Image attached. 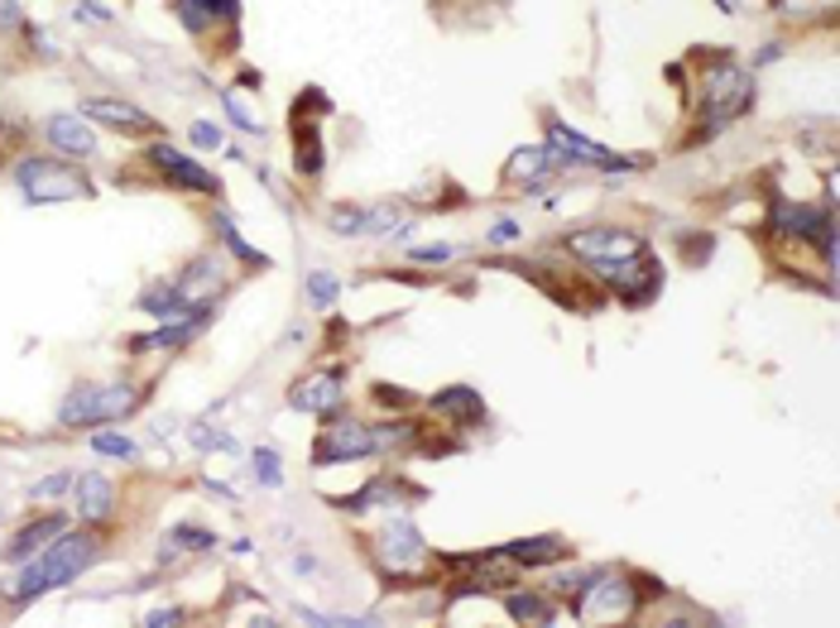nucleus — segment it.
<instances>
[{
	"label": "nucleus",
	"instance_id": "nucleus-1",
	"mask_svg": "<svg viewBox=\"0 0 840 628\" xmlns=\"http://www.w3.org/2000/svg\"><path fill=\"white\" fill-rule=\"evenodd\" d=\"M96 562V537L92 533H58V543L43 552V557L34 562H24V572L20 576H10V600L14 605H29V600H39V595H49L58 586H68L72 576H82L86 566Z\"/></svg>",
	"mask_w": 840,
	"mask_h": 628
},
{
	"label": "nucleus",
	"instance_id": "nucleus-2",
	"mask_svg": "<svg viewBox=\"0 0 840 628\" xmlns=\"http://www.w3.org/2000/svg\"><path fill=\"white\" fill-rule=\"evenodd\" d=\"M144 399V389L135 384H78L58 408V422L63 428H101V422H115L125 413H135Z\"/></svg>",
	"mask_w": 840,
	"mask_h": 628
},
{
	"label": "nucleus",
	"instance_id": "nucleus-3",
	"mask_svg": "<svg viewBox=\"0 0 840 628\" xmlns=\"http://www.w3.org/2000/svg\"><path fill=\"white\" fill-rule=\"evenodd\" d=\"M576 619L582 624H615V619H629L634 609H639V586H634V576L625 572H601L591 576L582 595H576Z\"/></svg>",
	"mask_w": 840,
	"mask_h": 628
},
{
	"label": "nucleus",
	"instance_id": "nucleus-4",
	"mask_svg": "<svg viewBox=\"0 0 840 628\" xmlns=\"http://www.w3.org/2000/svg\"><path fill=\"white\" fill-rule=\"evenodd\" d=\"M547 158L553 164H576V168H601V173H615V168H644L648 158H629V154H615L605 150V144L576 135L557 121V115H547Z\"/></svg>",
	"mask_w": 840,
	"mask_h": 628
},
{
	"label": "nucleus",
	"instance_id": "nucleus-5",
	"mask_svg": "<svg viewBox=\"0 0 840 628\" xmlns=\"http://www.w3.org/2000/svg\"><path fill=\"white\" fill-rule=\"evenodd\" d=\"M706 130L701 135H716L720 125L740 121V115L749 111V101H755V82H749V72L740 68H716L706 72Z\"/></svg>",
	"mask_w": 840,
	"mask_h": 628
},
{
	"label": "nucleus",
	"instance_id": "nucleus-6",
	"mask_svg": "<svg viewBox=\"0 0 840 628\" xmlns=\"http://www.w3.org/2000/svg\"><path fill=\"white\" fill-rule=\"evenodd\" d=\"M20 187L29 202H68V197H92V183L82 178V173H72L63 164H53V158H24L20 164Z\"/></svg>",
	"mask_w": 840,
	"mask_h": 628
},
{
	"label": "nucleus",
	"instance_id": "nucleus-7",
	"mask_svg": "<svg viewBox=\"0 0 840 628\" xmlns=\"http://www.w3.org/2000/svg\"><path fill=\"white\" fill-rule=\"evenodd\" d=\"M380 451V442H375V432L366 428V422H351V418H337L327 422L322 432H317L313 442V465H341V461H366Z\"/></svg>",
	"mask_w": 840,
	"mask_h": 628
},
{
	"label": "nucleus",
	"instance_id": "nucleus-8",
	"mask_svg": "<svg viewBox=\"0 0 840 628\" xmlns=\"http://www.w3.org/2000/svg\"><path fill=\"white\" fill-rule=\"evenodd\" d=\"M596 269H601V279L615 288V298L625 302V308H644L663 284L658 259H648V250H639L634 259H615V265H596Z\"/></svg>",
	"mask_w": 840,
	"mask_h": 628
},
{
	"label": "nucleus",
	"instance_id": "nucleus-9",
	"mask_svg": "<svg viewBox=\"0 0 840 628\" xmlns=\"http://www.w3.org/2000/svg\"><path fill=\"white\" fill-rule=\"evenodd\" d=\"M567 250L586 265H615V259H634L644 250V240L634 230H615V226H596V230H576L567 236Z\"/></svg>",
	"mask_w": 840,
	"mask_h": 628
},
{
	"label": "nucleus",
	"instance_id": "nucleus-10",
	"mask_svg": "<svg viewBox=\"0 0 840 628\" xmlns=\"http://www.w3.org/2000/svg\"><path fill=\"white\" fill-rule=\"evenodd\" d=\"M380 557L389 572H413V566H423L428 557V543H423V533L413 528V523H385V533H380Z\"/></svg>",
	"mask_w": 840,
	"mask_h": 628
},
{
	"label": "nucleus",
	"instance_id": "nucleus-11",
	"mask_svg": "<svg viewBox=\"0 0 840 628\" xmlns=\"http://www.w3.org/2000/svg\"><path fill=\"white\" fill-rule=\"evenodd\" d=\"M150 164H154L158 173H164V178H168L173 187H187V193L197 187V193H207V197L222 193V183H216L207 168H197L193 158L178 154V150H168V144H154V150H150Z\"/></svg>",
	"mask_w": 840,
	"mask_h": 628
},
{
	"label": "nucleus",
	"instance_id": "nucleus-12",
	"mask_svg": "<svg viewBox=\"0 0 840 628\" xmlns=\"http://www.w3.org/2000/svg\"><path fill=\"white\" fill-rule=\"evenodd\" d=\"M82 115H92V121L121 130V135H150V130H154V115H144L140 106H130V101H111V96L82 101Z\"/></svg>",
	"mask_w": 840,
	"mask_h": 628
},
{
	"label": "nucleus",
	"instance_id": "nucleus-13",
	"mask_svg": "<svg viewBox=\"0 0 840 628\" xmlns=\"http://www.w3.org/2000/svg\"><path fill=\"white\" fill-rule=\"evenodd\" d=\"M341 374L327 370V374H308L303 384H294V393H288V403L303 408V413H337L341 403Z\"/></svg>",
	"mask_w": 840,
	"mask_h": 628
},
{
	"label": "nucleus",
	"instance_id": "nucleus-14",
	"mask_svg": "<svg viewBox=\"0 0 840 628\" xmlns=\"http://www.w3.org/2000/svg\"><path fill=\"white\" fill-rule=\"evenodd\" d=\"M140 312H154V317H207L212 312V302H197V298H187L178 284H158V288H150L140 302H135Z\"/></svg>",
	"mask_w": 840,
	"mask_h": 628
},
{
	"label": "nucleus",
	"instance_id": "nucleus-15",
	"mask_svg": "<svg viewBox=\"0 0 840 628\" xmlns=\"http://www.w3.org/2000/svg\"><path fill=\"white\" fill-rule=\"evenodd\" d=\"M63 528H68V518H63V514H49V518L29 523V528H20V537H14V543L0 547V562H14V566L29 562V557H34V552H39L43 543H49V537H58Z\"/></svg>",
	"mask_w": 840,
	"mask_h": 628
},
{
	"label": "nucleus",
	"instance_id": "nucleus-16",
	"mask_svg": "<svg viewBox=\"0 0 840 628\" xmlns=\"http://www.w3.org/2000/svg\"><path fill=\"white\" fill-rule=\"evenodd\" d=\"M178 20L193 29V34H207L212 20H236L240 14V0H178Z\"/></svg>",
	"mask_w": 840,
	"mask_h": 628
},
{
	"label": "nucleus",
	"instance_id": "nucleus-17",
	"mask_svg": "<svg viewBox=\"0 0 840 628\" xmlns=\"http://www.w3.org/2000/svg\"><path fill=\"white\" fill-rule=\"evenodd\" d=\"M49 140L63 154H72V158H92L96 154V135L78 121V115H53V121H49Z\"/></svg>",
	"mask_w": 840,
	"mask_h": 628
},
{
	"label": "nucleus",
	"instance_id": "nucleus-18",
	"mask_svg": "<svg viewBox=\"0 0 840 628\" xmlns=\"http://www.w3.org/2000/svg\"><path fill=\"white\" fill-rule=\"evenodd\" d=\"M111 500H115V490H111L106 475H82L78 480V518H86V523L111 518V508H115Z\"/></svg>",
	"mask_w": 840,
	"mask_h": 628
},
{
	"label": "nucleus",
	"instance_id": "nucleus-19",
	"mask_svg": "<svg viewBox=\"0 0 840 628\" xmlns=\"http://www.w3.org/2000/svg\"><path fill=\"white\" fill-rule=\"evenodd\" d=\"M432 413H452V418H467V422H485V403H481V393L467 389V384H452V389H442V393H432Z\"/></svg>",
	"mask_w": 840,
	"mask_h": 628
},
{
	"label": "nucleus",
	"instance_id": "nucleus-20",
	"mask_svg": "<svg viewBox=\"0 0 840 628\" xmlns=\"http://www.w3.org/2000/svg\"><path fill=\"white\" fill-rule=\"evenodd\" d=\"M504 562H524V566H553L567 557V543H557V537H524V543H510L500 552Z\"/></svg>",
	"mask_w": 840,
	"mask_h": 628
},
{
	"label": "nucleus",
	"instance_id": "nucleus-21",
	"mask_svg": "<svg viewBox=\"0 0 840 628\" xmlns=\"http://www.w3.org/2000/svg\"><path fill=\"white\" fill-rule=\"evenodd\" d=\"M197 321H178V327H164V331H150V336H130V350L144 356V350H178L183 341H193Z\"/></svg>",
	"mask_w": 840,
	"mask_h": 628
},
{
	"label": "nucleus",
	"instance_id": "nucleus-22",
	"mask_svg": "<svg viewBox=\"0 0 840 628\" xmlns=\"http://www.w3.org/2000/svg\"><path fill=\"white\" fill-rule=\"evenodd\" d=\"M547 164H553V158H547V150H519V154L510 158V164H504L500 178H504V183H519V178H543Z\"/></svg>",
	"mask_w": 840,
	"mask_h": 628
},
{
	"label": "nucleus",
	"instance_id": "nucleus-23",
	"mask_svg": "<svg viewBox=\"0 0 840 628\" xmlns=\"http://www.w3.org/2000/svg\"><path fill=\"white\" fill-rule=\"evenodd\" d=\"M504 609L519 619V624H553V605L547 600H533V595H510Z\"/></svg>",
	"mask_w": 840,
	"mask_h": 628
},
{
	"label": "nucleus",
	"instance_id": "nucleus-24",
	"mask_svg": "<svg viewBox=\"0 0 840 628\" xmlns=\"http://www.w3.org/2000/svg\"><path fill=\"white\" fill-rule=\"evenodd\" d=\"M341 294V284H337V274H327V269H317L308 274V308H331Z\"/></svg>",
	"mask_w": 840,
	"mask_h": 628
},
{
	"label": "nucleus",
	"instance_id": "nucleus-25",
	"mask_svg": "<svg viewBox=\"0 0 840 628\" xmlns=\"http://www.w3.org/2000/svg\"><path fill=\"white\" fill-rule=\"evenodd\" d=\"M92 446H96V456H115V461H135L140 456V446L130 442V436H121V432H96Z\"/></svg>",
	"mask_w": 840,
	"mask_h": 628
},
{
	"label": "nucleus",
	"instance_id": "nucleus-26",
	"mask_svg": "<svg viewBox=\"0 0 840 628\" xmlns=\"http://www.w3.org/2000/svg\"><path fill=\"white\" fill-rule=\"evenodd\" d=\"M216 226H222V240H226L231 250H236V255L245 259V265H265V255H259V250H250V245L240 240V230H236V222H231V216H216Z\"/></svg>",
	"mask_w": 840,
	"mask_h": 628
},
{
	"label": "nucleus",
	"instance_id": "nucleus-27",
	"mask_svg": "<svg viewBox=\"0 0 840 628\" xmlns=\"http://www.w3.org/2000/svg\"><path fill=\"white\" fill-rule=\"evenodd\" d=\"M178 547H212V533L207 528H178V533H173L168 537V547H164V557H168V552H178Z\"/></svg>",
	"mask_w": 840,
	"mask_h": 628
},
{
	"label": "nucleus",
	"instance_id": "nucleus-28",
	"mask_svg": "<svg viewBox=\"0 0 840 628\" xmlns=\"http://www.w3.org/2000/svg\"><path fill=\"white\" fill-rule=\"evenodd\" d=\"M255 471H259V480H265V485H279V480H284V471H279V451L259 446V451H255Z\"/></svg>",
	"mask_w": 840,
	"mask_h": 628
},
{
	"label": "nucleus",
	"instance_id": "nucleus-29",
	"mask_svg": "<svg viewBox=\"0 0 840 628\" xmlns=\"http://www.w3.org/2000/svg\"><path fill=\"white\" fill-rule=\"evenodd\" d=\"M413 259H418V265H423V259H428V265H442V259H452V245H418Z\"/></svg>",
	"mask_w": 840,
	"mask_h": 628
},
{
	"label": "nucleus",
	"instance_id": "nucleus-30",
	"mask_svg": "<svg viewBox=\"0 0 840 628\" xmlns=\"http://www.w3.org/2000/svg\"><path fill=\"white\" fill-rule=\"evenodd\" d=\"M375 403H389V408H409V403H418L413 393H403V389H375Z\"/></svg>",
	"mask_w": 840,
	"mask_h": 628
},
{
	"label": "nucleus",
	"instance_id": "nucleus-31",
	"mask_svg": "<svg viewBox=\"0 0 840 628\" xmlns=\"http://www.w3.org/2000/svg\"><path fill=\"white\" fill-rule=\"evenodd\" d=\"M519 240V222H495L490 226V245H514Z\"/></svg>",
	"mask_w": 840,
	"mask_h": 628
},
{
	"label": "nucleus",
	"instance_id": "nucleus-32",
	"mask_svg": "<svg viewBox=\"0 0 840 628\" xmlns=\"http://www.w3.org/2000/svg\"><path fill=\"white\" fill-rule=\"evenodd\" d=\"M68 485H72L68 475H49V480H39V485H34V500H49V494H63Z\"/></svg>",
	"mask_w": 840,
	"mask_h": 628
},
{
	"label": "nucleus",
	"instance_id": "nucleus-33",
	"mask_svg": "<svg viewBox=\"0 0 840 628\" xmlns=\"http://www.w3.org/2000/svg\"><path fill=\"white\" fill-rule=\"evenodd\" d=\"M0 29H24V14L14 0H0Z\"/></svg>",
	"mask_w": 840,
	"mask_h": 628
},
{
	"label": "nucleus",
	"instance_id": "nucleus-34",
	"mask_svg": "<svg viewBox=\"0 0 840 628\" xmlns=\"http://www.w3.org/2000/svg\"><path fill=\"white\" fill-rule=\"evenodd\" d=\"M193 140L202 144V150H212V144H216V140H222V135H216V130H212V125H193Z\"/></svg>",
	"mask_w": 840,
	"mask_h": 628
},
{
	"label": "nucleus",
	"instance_id": "nucleus-35",
	"mask_svg": "<svg viewBox=\"0 0 840 628\" xmlns=\"http://www.w3.org/2000/svg\"><path fill=\"white\" fill-rule=\"evenodd\" d=\"M187 615H183V609H158V615H150V619H144V624H183Z\"/></svg>",
	"mask_w": 840,
	"mask_h": 628
}]
</instances>
